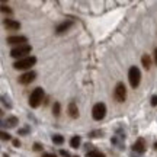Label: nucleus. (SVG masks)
<instances>
[{"instance_id": "1", "label": "nucleus", "mask_w": 157, "mask_h": 157, "mask_svg": "<svg viewBox=\"0 0 157 157\" xmlns=\"http://www.w3.org/2000/svg\"><path fill=\"white\" fill-rule=\"evenodd\" d=\"M31 51H32V47L29 44H25V45H17L15 48H12L10 51V56L13 58H25V57H29L28 54H31Z\"/></svg>"}, {"instance_id": "2", "label": "nucleus", "mask_w": 157, "mask_h": 157, "mask_svg": "<svg viewBox=\"0 0 157 157\" xmlns=\"http://www.w3.org/2000/svg\"><path fill=\"white\" fill-rule=\"evenodd\" d=\"M35 63H36V58L34 56H29V57L17 60L16 63H13V67L16 68V70H28V68H31L34 66Z\"/></svg>"}, {"instance_id": "3", "label": "nucleus", "mask_w": 157, "mask_h": 157, "mask_svg": "<svg viewBox=\"0 0 157 157\" xmlns=\"http://www.w3.org/2000/svg\"><path fill=\"white\" fill-rule=\"evenodd\" d=\"M42 99H44V89L42 87L34 89V92L29 96V105H31V108H38L41 105Z\"/></svg>"}, {"instance_id": "4", "label": "nucleus", "mask_w": 157, "mask_h": 157, "mask_svg": "<svg viewBox=\"0 0 157 157\" xmlns=\"http://www.w3.org/2000/svg\"><path fill=\"white\" fill-rule=\"evenodd\" d=\"M128 80H129V84H131V87H132V89L138 87V84H140V82H141V71H140V68L135 67V66H132V67L129 68Z\"/></svg>"}, {"instance_id": "5", "label": "nucleus", "mask_w": 157, "mask_h": 157, "mask_svg": "<svg viewBox=\"0 0 157 157\" xmlns=\"http://www.w3.org/2000/svg\"><path fill=\"white\" fill-rule=\"evenodd\" d=\"M106 115V105L105 103H96L95 106L92 108V118L95 119V121H102L103 118Z\"/></svg>"}, {"instance_id": "6", "label": "nucleus", "mask_w": 157, "mask_h": 157, "mask_svg": "<svg viewBox=\"0 0 157 157\" xmlns=\"http://www.w3.org/2000/svg\"><path fill=\"white\" fill-rule=\"evenodd\" d=\"M113 98H115V101L117 102H124L125 101V98H127V87H125V84H124L122 82L117 83L115 90H113Z\"/></svg>"}, {"instance_id": "7", "label": "nucleus", "mask_w": 157, "mask_h": 157, "mask_svg": "<svg viewBox=\"0 0 157 157\" xmlns=\"http://www.w3.org/2000/svg\"><path fill=\"white\" fill-rule=\"evenodd\" d=\"M35 77H36V73H35V71H26V73H23L22 76H19L17 82L21 84H23V86H26V84L32 83L35 80Z\"/></svg>"}, {"instance_id": "8", "label": "nucleus", "mask_w": 157, "mask_h": 157, "mask_svg": "<svg viewBox=\"0 0 157 157\" xmlns=\"http://www.w3.org/2000/svg\"><path fill=\"white\" fill-rule=\"evenodd\" d=\"M26 36H22V35H12V36H7L6 42L7 44H17V45H25L26 44Z\"/></svg>"}, {"instance_id": "9", "label": "nucleus", "mask_w": 157, "mask_h": 157, "mask_svg": "<svg viewBox=\"0 0 157 157\" xmlns=\"http://www.w3.org/2000/svg\"><path fill=\"white\" fill-rule=\"evenodd\" d=\"M146 148H147V143L144 138H138L134 143V146H132V150L135 153H140V154H143V153L146 151Z\"/></svg>"}, {"instance_id": "10", "label": "nucleus", "mask_w": 157, "mask_h": 157, "mask_svg": "<svg viewBox=\"0 0 157 157\" xmlns=\"http://www.w3.org/2000/svg\"><path fill=\"white\" fill-rule=\"evenodd\" d=\"M73 21H64V22H61L60 25H57L56 28V32L57 34H63V32H66V31H68V29L73 26Z\"/></svg>"}, {"instance_id": "11", "label": "nucleus", "mask_w": 157, "mask_h": 157, "mask_svg": "<svg viewBox=\"0 0 157 157\" xmlns=\"http://www.w3.org/2000/svg\"><path fill=\"white\" fill-rule=\"evenodd\" d=\"M5 26L7 29H10V31H16V29L21 28V23L17 22V21H15V19H6Z\"/></svg>"}, {"instance_id": "12", "label": "nucleus", "mask_w": 157, "mask_h": 157, "mask_svg": "<svg viewBox=\"0 0 157 157\" xmlns=\"http://www.w3.org/2000/svg\"><path fill=\"white\" fill-rule=\"evenodd\" d=\"M67 111H68V115L71 118H78V109H77V105H76V102H70L68 103V108H67Z\"/></svg>"}, {"instance_id": "13", "label": "nucleus", "mask_w": 157, "mask_h": 157, "mask_svg": "<svg viewBox=\"0 0 157 157\" xmlns=\"http://www.w3.org/2000/svg\"><path fill=\"white\" fill-rule=\"evenodd\" d=\"M17 122H19V119H17L16 117H9L5 121V124H3V125H6L7 128H13V127H16Z\"/></svg>"}, {"instance_id": "14", "label": "nucleus", "mask_w": 157, "mask_h": 157, "mask_svg": "<svg viewBox=\"0 0 157 157\" xmlns=\"http://www.w3.org/2000/svg\"><path fill=\"white\" fill-rule=\"evenodd\" d=\"M141 63H143L144 68H147V70L151 67V58H150V56H147V54H144V56L141 57Z\"/></svg>"}, {"instance_id": "15", "label": "nucleus", "mask_w": 157, "mask_h": 157, "mask_svg": "<svg viewBox=\"0 0 157 157\" xmlns=\"http://www.w3.org/2000/svg\"><path fill=\"white\" fill-rule=\"evenodd\" d=\"M80 141H82L80 135H74L73 138L70 140V147H71V148H77V147L80 146Z\"/></svg>"}, {"instance_id": "16", "label": "nucleus", "mask_w": 157, "mask_h": 157, "mask_svg": "<svg viewBox=\"0 0 157 157\" xmlns=\"http://www.w3.org/2000/svg\"><path fill=\"white\" fill-rule=\"evenodd\" d=\"M52 143L54 144H57V146H61L63 143H64V137L60 134H56V135H52Z\"/></svg>"}, {"instance_id": "17", "label": "nucleus", "mask_w": 157, "mask_h": 157, "mask_svg": "<svg viewBox=\"0 0 157 157\" xmlns=\"http://www.w3.org/2000/svg\"><path fill=\"white\" fill-rule=\"evenodd\" d=\"M86 156L87 157H106L102 151H99V150H90V151H87Z\"/></svg>"}, {"instance_id": "18", "label": "nucleus", "mask_w": 157, "mask_h": 157, "mask_svg": "<svg viewBox=\"0 0 157 157\" xmlns=\"http://www.w3.org/2000/svg\"><path fill=\"white\" fill-rule=\"evenodd\" d=\"M52 113H54V117H58V115H60V103H58V102H54Z\"/></svg>"}, {"instance_id": "19", "label": "nucleus", "mask_w": 157, "mask_h": 157, "mask_svg": "<svg viewBox=\"0 0 157 157\" xmlns=\"http://www.w3.org/2000/svg\"><path fill=\"white\" fill-rule=\"evenodd\" d=\"M2 140H10V135L7 134V132H5V131H2Z\"/></svg>"}, {"instance_id": "20", "label": "nucleus", "mask_w": 157, "mask_h": 157, "mask_svg": "<svg viewBox=\"0 0 157 157\" xmlns=\"http://www.w3.org/2000/svg\"><path fill=\"white\" fill-rule=\"evenodd\" d=\"M150 103H151V106H157V95H154L151 98V102H150Z\"/></svg>"}, {"instance_id": "21", "label": "nucleus", "mask_w": 157, "mask_h": 157, "mask_svg": "<svg viewBox=\"0 0 157 157\" xmlns=\"http://www.w3.org/2000/svg\"><path fill=\"white\" fill-rule=\"evenodd\" d=\"M34 150H35V151H39V150H42V146H41L39 143H35V144H34Z\"/></svg>"}, {"instance_id": "22", "label": "nucleus", "mask_w": 157, "mask_h": 157, "mask_svg": "<svg viewBox=\"0 0 157 157\" xmlns=\"http://www.w3.org/2000/svg\"><path fill=\"white\" fill-rule=\"evenodd\" d=\"M60 154H61V156H64V157H70V154H68L66 150H61V151H60Z\"/></svg>"}, {"instance_id": "23", "label": "nucleus", "mask_w": 157, "mask_h": 157, "mask_svg": "<svg viewBox=\"0 0 157 157\" xmlns=\"http://www.w3.org/2000/svg\"><path fill=\"white\" fill-rule=\"evenodd\" d=\"M2 10H3V12H7V13H12V10L9 9V7H6V6H2Z\"/></svg>"}, {"instance_id": "24", "label": "nucleus", "mask_w": 157, "mask_h": 157, "mask_svg": "<svg viewBox=\"0 0 157 157\" xmlns=\"http://www.w3.org/2000/svg\"><path fill=\"white\" fill-rule=\"evenodd\" d=\"M42 157H56V154H52V153H45V154H42Z\"/></svg>"}, {"instance_id": "25", "label": "nucleus", "mask_w": 157, "mask_h": 157, "mask_svg": "<svg viewBox=\"0 0 157 157\" xmlns=\"http://www.w3.org/2000/svg\"><path fill=\"white\" fill-rule=\"evenodd\" d=\"M13 146L19 147V146H21V141H19V140H13Z\"/></svg>"}, {"instance_id": "26", "label": "nucleus", "mask_w": 157, "mask_h": 157, "mask_svg": "<svg viewBox=\"0 0 157 157\" xmlns=\"http://www.w3.org/2000/svg\"><path fill=\"white\" fill-rule=\"evenodd\" d=\"M154 61H156V64H157V50H154Z\"/></svg>"}, {"instance_id": "27", "label": "nucleus", "mask_w": 157, "mask_h": 157, "mask_svg": "<svg viewBox=\"0 0 157 157\" xmlns=\"http://www.w3.org/2000/svg\"><path fill=\"white\" fill-rule=\"evenodd\" d=\"M154 148H156V150H157V141H156V143H154Z\"/></svg>"}]
</instances>
